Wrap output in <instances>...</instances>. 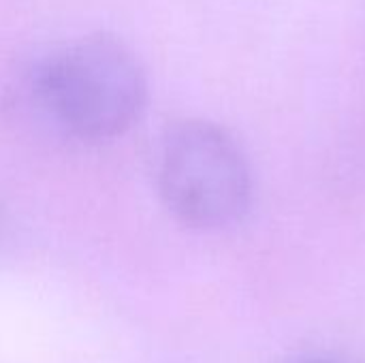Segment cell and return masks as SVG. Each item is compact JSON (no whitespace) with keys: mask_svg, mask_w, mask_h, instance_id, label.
Listing matches in <instances>:
<instances>
[{"mask_svg":"<svg viewBox=\"0 0 365 363\" xmlns=\"http://www.w3.org/2000/svg\"><path fill=\"white\" fill-rule=\"evenodd\" d=\"M289 363H336V362H327V359H297V362H289Z\"/></svg>","mask_w":365,"mask_h":363,"instance_id":"obj_3","label":"cell"},{"mask_svg":"<svg viewBox=\"0 0 365 363\" xmlns=\"http://www.w3.org/2000/svg\"><path fill=\"white\" fill-rule=\"evenodd\" d=\"M49 111L79 137L122 135L141 116L145 73L135 53L111 34H88L60 49L38 75Z\"/></svg>","mask_w":365,"mask_h":363,"instance_id":"obj_1","label":"cell"},{"mask_svg":"<svg viewBox=\"0 0 365 363\" xmlns=\"http://www.w3.org/2000/svg\"><path fill=\"white\" fill-rule=\"evenodd\" d=\"M158 188L175 218L195 229H225L252 201V171L229 131L210 120L167 128L158 154Z\"/></svg>","mask_w":365,"mask_h":363,"instance_id":"obj_2","label":"cell"}]
</instances>
